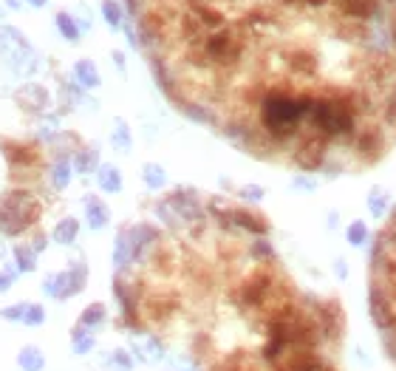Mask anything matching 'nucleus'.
Listing matches in <instances>:
<instances>
[{"label": "nucleus", "mask_w": 396, "mask_h": 371, "mask_svg": "<svg viewBox=\"0 0 396 371\" xmlns=\"http://www.w3.org/2000/svg\"><path fill=\"white\" fill-rule=\"evenodd\" d=\"M365 236H368V227H365L362 221H354V224L348 227V238H351L354 244H362V241H365Z\"/></svg>", "instance_id": "nucleus-24"}, {"label": "nucleus", "mask_w": 396, "mask_h": 371, "mask_svg": "<svg viewBox=\"0 0 396 371\" xmlns=\"http://www.w3.org/2000/svg\"><path fill=\"white\" fill-rule=\"evenodd\" d=\"M57 29H60V35L68 40V43H77L80 40V26L74 23V18L68 15V12H57Z\"/></svg>", "instance_id": "nucleus-16"}, {"label": "nucleus", "mask_w": 396, "mask_h": 371, "mask_svg": "<svg viewBox=\"0 0 396 371\" xmlns=\"http://www.w3.org/2000/svg\"><path fill=\"white\" fill-rule=\"evenodd\" d=\"M368 300H371V317L379 329L385 351L396 363V210L382 224L371 250Z\"/></svg>", "instance_id": "nucleus-3"}, {"label": "nucleus", "mask_w": 396, "mask_h": 371, "mask_svg": "<svg viewBox=\"0 0 396 371\" xmlns=\"http://www.w3.org/2000/svg\"><path fill=\"white\" fill-rule=\"evenodd\" d=\"M385 205H388V199H385V193L382 190H376L371 199H368V207L373 210V216H379V213H385Z\"/></svg>", "instance_id": "nucleus-25"}, {"label": "nucleus", "mask_w": 396, "mask_h": 371, "mask_svg": "<svg viewBox=\"0 0 396 371\" xmlns=\"http://www.w3.org/2000/svg\"><path fill=\"white\" fill-rule=\"evenodd\" d=\"M35 219H37V202H35L32 193L18 190V193H12V196H6L4 202H0V233L18 236Z\"/></svg>", "instance_id": "nucleus-4"}, {"label": "nucleus", "mask_w": 396, "mask_h": 371, "mask_svg": "<svg viewBox=\"0 0 396 371\" xmlns=\"http://www.w3.org/2000/svg\"><path fill=\"white\" fill-rule=\"evenodd\" d=\"M77 233H80V221L77 219H63L57 227H54V241L57 244H74V238H77Z\"/></svg>", "instance_id": "nucleus-13"}, {"label": "nucleus", "mask_w": 396, "mask_h": 371, "mask_svg": "<svg viewBox=\"0 0 396 371\" xmlns=\"http://www.w3.org/2000/svg\"><path fill=\"white\" fill-rule=\"evenodd\" d=\"M0 15H4V12H0Z\"/></svg>", "instance_id": "nucleus-31"}, {"label": "nucleus", "mask_w": 396, "mask_h": 371, "mask_svg": "<svg viewBox=\"0 0 396 371\" xmlns=\"http://www.w3.org/2000/svg\"><path fill=\"white\" fill-rule=\"evenodd\" d=\"M15 258H18V269H20V272H35V269H37V255H35V250H29L26 244H20V247L15 250Z\"/></svg>", "instance_id": "nucleus-20"}, {"label": "nucleus", "mask_w": 396, "mask_h": 371, "mask_svg": "<svg viewBox=\"0 0 396 371\" xmlns=\"http://www.w3.org/2000/svg\"><path fill=\"white\" fill-rule=\"evenodd\" d=\"M142 178H144V184L150 190H159V188H164V184H167V173L159 164H153V162L142 167Z\"/></svg>", "instance_id": "nucleus-15"}, {"label": "nucleus", "mask_w": 396, "mask_h": 371, "mask_svg": "<svg viewBox=\"0 0 396 371\" xmlns=\"http://www.w3.org/2000/svg\"><path fill=\"white\" fill-rule=\"evenodd\" d=\"M26 309H29V303H15V306H6L4 312H0V317H4V320H20L23 323Z\"/></svg>", "instance_id": "nucleus-23"}, {"label": "nucleus", "mask_w": 396, "mask_h": 371, "mask_svg": "<svg viewBox=\"0 0 396 371\" xmlns=\"http://www.w3.org/2000/svg\"><path fill=\"white\" fill-rule=\"evenodd\" d=\"M102 18L108 20L111 29L125 26V15H122V6L116 4V0H102Z\"/></svg>", "instance_id": "nucleus-18"}, {"label": "nucleus", "mask_w": 396, "mask_h": 371, "mask_svg": "<svg viewBox=\"0 0 396 371\" xmlns=\"http://www.w3.org/2000/svg\"><path fill=\"white\" fill-rule=\"evenodd\" d=\"M113 63H116L119 71H125V54L122 51H113Z\"/></svg>", "instance_id": "nucleus-28"}, {"label": "nucleus", "mask_w": 396, "mask_h": 371, "mask_svg": "<svg viewBox=\"0 0 396 371\" xmlns=\"http://www.w3.org/2000/svg\"><path fill=\"white\" fill-rule=\"evenodd\" d=\"M46 320V309L40 306V303H29V309H26V315H23V323L26 326H40Z\"/></svg>", "instance_id": "nucleus-22"}, {"label": "nucleus", "mask_w": 396, "mask_h": 371, "mask_svg": "<svg viewBox=\"0 0 396 371\" xmlns=\"http://www.w3.org/2000/svg\"><path fill=\"white\" fill-rule=\"evenodd\" d=\"M0 43L6 46L9 60H12V66H15L18 71H29L35 51H32V46H29V40H26L15 26H4V29H0Z\"/></svg>", "instance_id": "nucleus-6"}, {"label": "nucleus", "mask_w": 396, "mask_h": 371, "mask_svg": "<svg viewBox=\"0 0 396 371\" xmlns=\"http://www.w3.org/2000/svg\"><path fill=\"white\" fill-rule=\"evenodd\" d=\"M97 181H99V188H102L105 193H119V190H122V173H119L113 164H99Z\"/></svg>", "instance_id": "nucleus-8"}, {"label": "nucleus", "mask_w": 396, "mask_h": 371, "mask_svg": "<svg viewBox=\"0 0 396 371\" xmlns=\"http://www.w3.org/2000/svg\"><path fill=\"white\" fill-rule=\"evenodd\" d=\"M74 80H77L82 88H97V85H99L97 63H94V60H80V63L74 66Z\"/></svg>", "instance_id": "nucleus-10"}, {"label": "nucleus", "mask_w": 396, "mask_h": 371, "mask_svg": "<svg viewBox=\"0 0 396 371\" xmlns=\"http://www.w3.org/2000/svg\"><path fill=\"white\" fill-rule=\"evenodd\" d=\"M12 281H15V269H12V272H6V269L0 272V295L12 289Z\"/></svg>", "instance_id": "nucleus-27"}, {"label": "nucleus", "mask_w": 396, "mask_h": 371, "mask_svg": "<svg viewBox=\"0 0 396 371\" xmlns=\"http://www.w3.org/2000/svg\"><path fill=\"white\" fill-rule=\"evenodd\" d=\"M161 88L258 159L362 173L396 147V0H128Z\"/></svg>", "instance_id": "nucleus-1"}, {"label": "nucleus", "mask_w": 396, "mask_h": 371, "mask_svg": "<svg viewBox=\"0 0 396 371\" xmlns=\"http://www.w3.org/2000/svg\"><path fill=\"white\" fill-rule=\"evenodd\" d=\"M18 99L29 108V111H43L46 108V102H49V94L40 88V85H35V83H29L26 88H20V94H18Z\"/></svg>", "instance_id": "nucleus-9"}, {"label": "nucleus", "mask_w": 396, "mask_h": 371, "mask_svg": "<svg viewBox=\"0 0 396 371\" xmlns=\"http://www.w3.org/2000/svg\"><path fill=\"white\" fill-rule=\"evenodd\" d=\"M113 363H116L122 371H130V368H133V360H130L125 351H116V354H113Z\"/></svg>", "instance_id": "nucleus-26"}, {"label": "nucleus", "mask_w": 396, "mask_h": 371, "mask_svg": "<svg viewBox=\"0 0 396 371\" xmlns=\"http://www.w3.org/2000/svg\"><path fill=\"white\" fill-rule=\"evenodd\" d=\"M244 196H247V199H261V190H258V188H247Z\"/></svg>", "instance_id": "nucleus-29"}, {"label": "nucleus", "mask_w": 396, "mask_h": 371, "mask_svg": "<svg viewBox=\"0 0 396 371\" xmlns=\"http://www.w3.org/2000/svg\"><path fill=\"white\" fill-rule=\"evenodd\" d=\"M49 176H51V184H54L57 190H66V188H68V178H71V162H68L66 156H60V159L51 164Z\"/></svg>", "instance_id": "nucleus-12"}, {"label": "nucleus", "mask_w": 396, "mask_h": 371, "mask_svg": "<svg viewBox=\"0 0 396 371\" xmlns=\"http://www.w3.org/2000/svg\"><path fill=\"white\" fill-rule=\"evenodd\" d=\"M74 167L80 173H91V170H99V153L94 147H80V153L74 156Z\"/></svg>", "instance_id": "nucleus-14"}, {"label": "nucleus", "mask_w": 396, "mask_h": 371, "mask_svg": "<svg viewBox=\"0 0 396 371\" xmlns=\"http://www.w3.org/2000/svg\"><path fill=\"white\" fill-rule=\"evenodd\" d=\"M125 233L122 320L192 371H345V312L286 267L264 213L175 190Z\"/></svg>", "instance_id": "nucleus-2"}, {"label": "nucleus", "mask_w": 396, "mask_h": 371, "mask_svg": "<svg viewBox=\"0 0 396 371\" xmlns=\"http://www.w3.org/2000/svg\"><path fill=\"white\" fill-rule=\"evenodd\" d=\"M102 320H105V306L102 303L85 306V312L80 315V326H85V329H97V326H102Z\"/></svg>", "instance_id": "nucleus-17"}, {"label": "nucleus", "mask_w": 396, "mask_h": 371, "mask_svg": "<svg viewBox=\"0 0 396 371\" xmlns=\"http://www.w3.org/2000/svg\"><path fill=\"white\" fill-rule=\"evenodd\" d=\"M113 145L119 150H130V130H128V125L122 119L113 125Z\"/></svg>", "instance_id": "nucleus-21"}, {"label": "nucleus", "mask_w": 396, "mask_h": 371, "mask_svg": "<svg viewBox=\"0 0 396 371\" xmlns=\"http://www.w3.org/2000/svg\"><path fill=\"white\" fill-rule=\"evenodd\" d=\"M71 343H74V351H77V354H85V351L94 348V334H91L85 326L77 323V329L71 332Z\"/></svg>", "instance_id": "nucleus-19"}, {"label": "nucleus", "mask_w": 396, "mask_h": 371, "mask_svg": "<svg viewBox=\"0 0 396 371\" xmlns=\"http://www.w3.org/2000/svg\"><path fill=\"white\" fill-rule=\"evenodd\" d=\"M85 216H88V227H91V230H102V227L108 224L111 210H108L97 196H88V199H85Z\"/></svg>", "instance_id": "nucleus-7"}, {"label": "nucleus", "mask_w": 396, "mask_h": 371, "mask_svg": "<svg viewBox=\"0 0 396 371\" xmlns=\"http://www.w3.org/2000/svg\"><path fill=\"white\" fill-rule=\"evenodd\" d=\"M85 278H88L85 264H77V267H71V269H66V272H57V275L46 278L43 292L51 295V298H57V300H66V298L80 295V292L85 289Z\"/></svg>", "instance_id": "nucleus-5"}, {"label": "nucleus", "mask_w": 396, "mask_h": 371, "mask_svg": "<svg viewBox=\"0 0 396 371\" xmlns=\"http://www.w3.org/2000/svg\"><path fill=\"white\" fill-rule=\"evenodd\" d=\"M26 4L35 6V9H43V6H46V0H26Z\"/></svg>", "instance_id": "nucleus-30"}, {"label": "nucleus", "mask_w": 396, "mask_h": 371, "mask_svg": "<svg viewBox=\"0 0 396 371\" xmlns=\"http://www.w3.org/2000/svg\"><path fill=\"white\" fill-rule=\"evenodd\" d=\"M18 365H20L23 371H43L46 357H43V351H40L37 346H23V348L18 351Z\"/></svg>", "instance_id": "nucleus-11"}]
</instances>
